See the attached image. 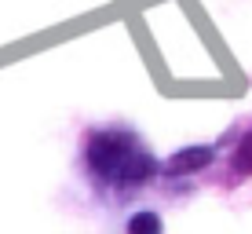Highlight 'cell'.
<instances>
[{"instance_id":"cell-1","label":"cell","mask_w":252,"mask_h":234,"mask_svg":"<svg viewBox=\"0 0 252 234\" xmlns=\"http://www.w3.org/2000/svg\"><path fill=\"white\" fill-rule=\"evenodd\" d=\"M81 168L106 201L132 198L161 176V161L143 143V135L121 125H99L84 132Z\"/></svg>"},{"instance_id":"cell-2","label":"cell","mask_w":252,"mask_h":234,"mask_svg":"<svg viewBox=\"0 0 252 234\" xmlns=\"http://www.w3.org/2000/svg\"><path fill=\"white\" fill-rule=\"evenodd\" d=\"M143 227H150V231H161V220H158V216H143V220H128V231H143Z\"/></svg>"}]
</instances>
